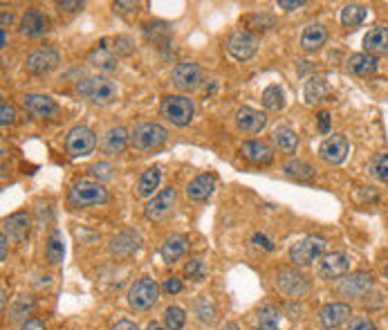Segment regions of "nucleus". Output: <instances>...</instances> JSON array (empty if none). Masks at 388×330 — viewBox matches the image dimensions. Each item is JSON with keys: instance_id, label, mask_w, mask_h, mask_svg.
<instances>
[{"instance_id": "0eeeda50", "label": "nucleus", "mask_w": 388, "mask_h": 330, "mask_svg": "<svg viewBox=\"0 0 388 330\" xmlns=\"http://www.w3.org/2000/svg\"><path fill=\"white\" fill-rule=\"evenodd\" d=\"M96 147V138L90 128L86 126H75L72 131L68 133L66 138V151L70 157H86L90 155Z\"/></svg>"}, {"instance_id": "f257e3e1", "label": "nucleus", "mask_w": 388, "mask_h": 330, "mask_svg": "<svg viewBox=\"0 0 388 330\" xmlns=\"http://www.w3.org/2000/svg\"><path fill=\"white\" fill-rule=\"evenodd\" d=\"M77 92L96 106H106L117 99V86L108 77H88L77 84Z\"/></svg>"}, {"instance_id": "c756f323", "label": "nucleus", "mask_w": 388, "mask_h": 330, "mask_svg": "<svg viewBox=\"0 0 388 330\" xmlns=\"http://www.w3.org/2000/svg\"><path fill=\"white\" fill-rule=\"evenodd\" d=\"M159 187V168H146V171L142 173L140 182H137V196L142 198H148L153 196V191Z\"/></svg>"}, {"instance_id": "423d86ee", "label": "nucleus", "mask_w": 388, "mask_h": 330, "mask_svg": "<svg viewBox=\"0 0 388 330\" xmlns=\"http://www.w3.org/2000/svg\"><path fill=\"white\" fill-rule=\"evenodd\" d=\"M326 249V238L321 236H308L303 240H298L292 247H289V261L294 265H310L312 261H317L319 256Z\"/></svg>"}, {"instance_id": "72a5a7b5", "label": "nucleus", "mask_w": 388, "mask_h": 330, "mask_svg": "<svg viewBox=\"0 0 388 330\" xmlns=\"http://www.w3.org/2000/svg\"><path fill=\"white\" fill-rule=\"evenodd\" d=\"M283 171H285L289 178H296V180L314 178V168L308 162H301V160H292V162H287L285 166H283Z\"/></svg>"}, {"instance_id": "49530a36", "label": "nucleus", "mask_w": 388, "mask_h": 330, "mask_svg": "<svg viewBox=\"0 0 388 330\" xmlns=\"http://www.w3.org/2000/svg\"><path fill=\"white\" fill-rule=\"evenodd\" d=\"M115 12L119 14H124V16H137V12H140V5L137 3H115Z\"/></svg>"}, {"instance_id": "4468645a", "label": "nucleus", "mask_w": 388, "mask_h": 330, "mask_svg": "<svg viewBox=\"0 0 388 330\" xmlns=\"http://www.w3.org/2000/svg\"><path fill=\"white\" fill-rule=\"evenodd\" d=\"M61 56L52 47H43V50H36L27 56V70L31 75H47L59 66Z\"/></svg>"}, {"instance_id": "dca6fc26", "label": "nucleus", "mask_w": 388, "mask_h": 330, "mask_svg": "<svg viewBox=\"0 0 388 330\" xmlns=\"http://www.w3.org/2000/svg\"><path fill=\"white\" fill-rule=\"evenodd\" d=\"M140 247H142V236L133 229H126L119 236H115V240L110 243V252L117 259H131L133 254L140 252Z\"/></svg>"}, {"instance_id": "4c0bfd02", "label": "nucleus", "mask_w": 388, "mask_h": 330, "mask_svg": "<svg viewBox=\"0 0 388 330\" xmlns=\"http://www.w3.org/2000/svg\"><path fill=\"white\" fill-rule=\"evenodd\" d=\"M326 94H328V88L321 79H310V81L305 84V99H308V103L323 101V97Z\"/></svg>"}, {"instance_id": "7c9ffc66", "label": "nucleus", "mask_w": 388, "mask_h": 330, "mask_svg": "<svg viewBox=\"0 0 388 330\" xmlns=\"http://www.w3.org/2000/svg\"><path fill=\"white\" fill-rule=\"evenodd\" d=\"M366 16H368V12L363 5H346L341 10V23H344V27L354 29L366 21Z\"/></svg>"}, {"instance_id": "f8f14e48", "label": "nucleus", "mask_w": 388, "mask_h": 330, "mask_svg": "<svg viewBox=\"0 0 388 330\" xmlns=\"http://www.w3.org/2000/svg\"><path fill=\"white\" fill-rule=\"evenodd\" d=\"M23 106H25L29 115L38 119H52L59 115V103L45 94H25L23 97Z\"/></svg>"}, {"instance_id": "f03ea898", "label": "nucleus", "mask_w": 388, "mask_h": 330, "mask_svg": "<svg viewBox=\"0 0 388 330\" xmlns=\"http://www.w3.org/2000/svg\"><path fill=\"white\" fill-rule=\"evenodd\" d=\"M108 191L101 182H90V180H81L75 187L70 189L68 203L75 209H86V207H96V205H106L108 203Z\"/></svg>"}, {"instance_id": "cd10ccee", "label": "nucleus", "mask_w": 388, "mask_h": 330, "mask_svg": "<svg viewBox=\"0 0 388 330\" xmlns=\"http://www.w3.org/2000/svg\"><path fill=\"white\" fill-rule=\"evenodd\" d=\"M88 63H90L92 68L96 70H103V72H112L117 68V59H115V54H112L106 43H101V45H96L94 50L88 54Z\"/></svg>"}, {"instance_id": "473e14b6", "label": "nucleus", "mask_w": 388, "mask_h": 330, "mask_svg": "<svg viewBox=\"0 0 388 330\" xmlns=\"http://www.w3.org/2000/svg\"><path fill=\"white\" fill-rule=\"evenodd\" d=\"M63 256H66V245H63V234L61 231H52L50 240H47V261L52 265L63 263Z\"/></svg>"}, {"instance_id": "f704fd0d", "label": "nucleus", "mask_w": 388, "mask_h": 330, "mask_svg": "<svg viewBox=\"0 0 388 330\" xmlns=\"http://www.w3.org/2000/svg\"><path fill=\"white\" fill-rule=\"evenodd\" d=\"M368 171L377 182H388V153H377V155L370 160Z\"/></svg>"}, {"instance_id": "603ef678", "label": "nucleus", "mask_w": 388, "mask_h": 330, "mask_svg": "<svg viewBox=\"0 0 388 330\" xmlns=\"http://www.w3.org/2000/svg\"><path fill=\"white\" fill-rule=\"evenodd\" d=\"M21 330H47V328H45V324L40 319H27Z\"/></svg>"}, {"instance_id": "39448f33", "label": "nucleus", "mask_w": 388, "mask_h": 330, "mask_svg": "<svg viewBox=\"0 0 388 330\" xmlns=\"http://www.w3.org/2000/svg\"><path fill=\"white\" fill-rule=\"evenodd\" d=\"M168 140V131L164 126H159L155 122H148V124H142L135 128V133L131 135V142L137 151H153V149H159L161 144Z\"/></svg>"}, {"instance_id": "a878e982", "label": "nucleus", "mask_w": 388, "mask_h": 330, "mask_svg": "<svg viewBox=\"0 0 388 330\" xmlns=\"http://www.w3.org/2000/svg\"><path fill=\"white\" fill-rule=\"evenodd\" d=\"M29 229H31V220L27 214H14L5 220V234H10L18 243L29 236Z\"/></svg>"}, {"instance_id": "a19ab883", "label": "nucleus", "mask_w": 388, "mask_h": 330, "mask_svg": "<svg viewBox=\"0 0 388 330\" xmlns=\"http://www.w3.org/2000/svg\"><path fill=\"white\" fill-rule=\"evenodd\" d=\"M196 312H198V319L202 321V324L211 326L214 321H216V310H214V305L209 303L207 299L198 301V305H196Z\"/></svg>"}, {"instance_id": "8fccbe9b", "label": "nucleus", "mask_w": 388, "mask_h": 330, "mask_svg": "<svg viewBox=\"0 0 388 330\" xmlns=\"http://www.w3.org/2000/svg\"><path fill=\"white\" fill-rule=\"evenodd\" d=\"M319 131H321L323 135L330 133V112H328V110H321V112H319Z\"/></svg>"}, {"instance_id": "7ed1b4c3", "label": "nucleus", "mask_w": 388, "mask_h": 330, "mask_svg": "<svg viewBox=\"0 0 388 330\" xmlns=\"http://www.w3.org/2000/svg\"><path fill=\"white\" fill-rule=\"evenodd\" d=\"M159 112H161V117H166L171 124L184 128V126H189L193 119V101L184 94H168L161 99Z\"/></svg>"}, {"instance_id": "6e6d98bb", "label": "nucleus", "mask_w": 388, "mask_h": 330, "mask_svg": "<svg viewBox=\"0 0 388 330\" xmlns=\"http://www.w3.org/2000/svg\"><path fill=\"white\" fill-rule=\"evenodd\" d=\"M254 240H256V245H263L265 249H268V252H272V249H274V245L270 243V240L265 238V236H261V234H256V236H254Z\"/></svg>"}, {"instance_id": "680f3d73", "label": "nucleus", "mask_w": 388, "mask_h": 330, "mask_svg": "<svg viewBox=\"0 0 388 330\" xmlns=\"http://www.w3.org/2000/svg\"><path fill=\"white\" fill-rule=\"evenodd\" d=\"M222 330H240V328H238V324H233V321H231V324H227Z\"/></svg>"}, {"instance_id": "6ab92c4d", "label": "nucleus", "mask_w": 388, "mask_h": 330, "mask_svg": "<svg viewBox=\"0 0 388 330\" xmlns=\"http://www.w3.org/2000/svg\"><path fill=\"white\" fill-rule=\"evenodd\" d=\"M173 205H175V189L168 187L161 193H157V196L146 205V218H151V220L166 218V216L171 214Z\"/></svg>"}, {"instance_id": "e2e57ef3", "label": "nucleus", "mask_w": 388, "mask_h": 330, "mask_svg": "<svg viewBox=\"0 0 388 330\" xmlns=\"http://www.w3.org/2000/svg\"><path fill=\"white\" fill-rule=\"evenodd\" d=\"M386 277H388V265H386Z\"/></svg>"}, {"instance_id": "9d476101", "label": "nucleus", "mask_w": 388, "mask_h": 330, "mask_svg": "<svg viewBox=\"0 0 388 330\" xmlns=\"http://www.w3.org/2000/svg\"><path fill=\"white\" fill-rule=\"evenodd\" d=\"M173 86L177 90L182 92H189V90H196L202 81V68L198 63H177L173 68Z\"/></svg>"}, {"instance_id": "bb28decb", "label": "nucleus", "mask_w": 388, "mask_h": 330, "mask_svg": "<svg viewBox=\"0 0 388 330\" xmlns=\"http://www.w3.org/2000/svg\"><path fill=\"white\" fill-rule=\"evenodd\" d=\"M187 247H189V240L184 236H180V234H175V236H168L164 240L159 254H161V259H164L166 263H175L177 259H182V256H184Z\"/></svg>"}, {"instance_id": "bf43d9fd", "label": "nucleus", "mask_w": 388, "mask_h": 330, "mask_svg": "<svg viewBox=\"0 0 388 330\" xmlns=\"http://www.w3.org/2000/svg\"><path fill=\"white\" fill-rule=\"evenodd\" d=\"M7 23H12V14L3 12V29H5V25H7Z\"/></svg>"}, {"instance_id": "c03bdc74", "label": "nucleus", "mask_w": 388, "mask_h": 330, "mask_svg": "<svg viewBox=\"0 0 388 330\" xmlns=\"http://www.w3.org/2000/svg\"><path fill=\"white\" fill-rule=\"evenodd\" d=\"M115 50H117V54H121V56H128V54L135 52V45H133V41H131L128 36H117V38H115Z\"/></svg>"}, {"instance_id": "052dcab7", "label": "nucleus", "mask_w": 388, "mask_h": 330, "mask_svg": "<svg viewBox=\"0 0 388 330\" xmlns=\"http://www.w3.org/2000/svg\"><path fill=\"white\" fill-rule=\"evenodd\" d=\"M146 330H166V328H164V326H159V324H148Z\"/></svg>"}, {"instance_id": "5fc2aeb1", "label": "nucleus", "mask_w": 388, "mask_h": 330, "mask_svg": "<svg viewBox=\"0 0 388 330\" xmlns=\"http://www.w3.org/2000/svg\"><path fill=\"white\" fill-rule=\"evenodd\" d=\"M112 330H137V326L133 324V321H128V319H121L117 326H112Z\"/></svg>"}, {"instance_id": "de8ad7c7", "label": "nucleus", "mask_w": 388, "mask_h": 330, "mask_svg": "<svg viewBox=\"0 0 388 330\" xmlns=\"http://www.w3.org/2000/svg\"><path fill=\"white\" fill-rule=\"evenodd\" d=\"M14 119H16L14 106H10V103H3V106H0V122H3V126L14 124Z\"/></svg>"}, {"instance_id": "864d4df0", "label": "nucleus", "mask_w": 388, "mask_h": 330, "mask_svg": "<svg viewBox=\"0 0 388 330\" xmlns=\"http://www.w3.org/2000/svg\"><path fill=\"white\" fill-rule=\"evenodd\" d=\"M81 7H83V3H77V0H66V3H59V10L63 12V10H68V12H77V10H81Z\"/></svg>"}, {"instance_id": "a211bd4d", "label": "nucleus", "mask_w": 388, "mask_h": 330, "mask_svg": "<svg viewBox=\"0 0 388 330\" xmlns=\"http://www.w3.org/2000/svg\"><path fill=\"white\" fill-rule=\"evenodd\" d=\"M352 310L348 303H328L323 305L321 312H319V319H321V326L333 330V328H339L341 324L350 319Z\"/></svg>"}, {"instance_id": "e433bc0d", "label": "nucleus", "mask_w": 388, "mask_h": 330, "mask_svg": "<svg viewBox=\"0 0 388 330\" xmlns=\"http://www.w3.org/2000/svg\"><path fill=\"white\" fill-rule=\"evenodd\" d=\"M164 321H166V328L182 330L184 324H187V315H184V310L177 308V305H168L164 310Z\"/></svg>"}, {"instance_id": "a18cd8bd", "label": "nucleus", "mask_w": 388, "mask_h": 330, "mask_svg": "<svg viewBox=\"0 0 388 330\" xmlns=\"http://www.w3.org/2000/svg\"><path fill=\"white\" fill-rule=\"evenodd\" d=\"M348 330H377V326H375V321H370L368 317H354V319H350Z\"/></svg>"}, {"instance_id": "4be33fe9", "label": "nucleus", "mask_w": 388, "mask_h": 330, "mask_svg": "<svg viewBox=\"0 0 388 330\" xmlns=\"http://www.w3.org/2000/svg\"><path fill=\"white\" fill-rule=\"evenodd\" d=\"M363 50L370 56L386 54L388 52V27L377 25L373 29H368V34L363 36Z\"/></svg>"}, {"instance_id": "58836bf2", "label": "nucleus", "mask_w": 388, "mask_h": 330, "mask_svg": "<svg viewBox=\"0 0 388 330\" xmlns=\"http://www.w3.org/2000/svg\"><path fill=\"white\" fill-rule=\"evenodd\" d=\"M146 36L153 38L155 43H166L173 34L166 23H151V25H146Z\"/></svg>"}, {"instance_id": "79ce46f5", "label": "nucleus", "mask_w": 388, "mask_h": 330, "mask_svg": "<svg viewBox=\"0 0 388 330\" xmlns=\"http://www.w3.org/2000/svg\"><path fill=\"white\" fill-rule=\"evenodd\" d=\"M90 173L99 180H110L112 178V166L108 162H94L90 166Z\"/></svg>"}, {"instance_id": "f3484780", "label": "nucleus", "mask_w": 388, "mask_h": 330, "mask_svg": "<svg viewBox=\"0 0 388 330\" xmlns=\"http://www.w3.org/2000/svg\"><path fill=\"white\" fill-rule=\"evenodd\" d=\"M265 124H268V115L261 110H254L249 106H242L236 112V126L240 128L242 133H249V135H256L261 133Z\"/></svg>"}, {"instance_id": "4d7b16f0", "label": "nucleus", "mask_w": 388, "mask_h": 330, "mask_svg": "<svg viewBox=\"0 0 388 330\" xmlns=\"http://www.w3.org/2000/svg\"><path fill=\"white\" fill-rule=\"evenodd\" d=\"M0 259H7V234L3 231V236H0Z\"/></svg>"}, {"instance_id": "c85d7f7f", "label": "nucleus", "mask_w": 388, "mask_h": 330, "mask_svg": "<svg viewBox=\"0 0 388 330\" xmlns=\"http://www.w3.org/2000/svg\"><path fill=\"white\" fill-rule=\"evenodd\" d=\"M328 41V29L323 25H308L303 29V36H301V47L305 52H314L319 50L321 45H326Z\"/></svg>"}, {"instance_id": "2eb2a0df", "label": "nucleus", "mask_w": 388, "mask_h": 330, "mask_svg": "<svg viewBox=\"0 0 388 330\" xmlns=\"http://www.w3.org/2000/svg\"><path fill=\"white\" fill-rule=\"evenodd\" d=\"M370 288H373V277L368 272H354V275H348L339 283V292L344 296H350V299H359Z\"/></svg>"}, {"instance_id": "1a4fd4ad", "label": "nucleus", "mask_w": 388, "mask_h": 330, "mask_svg": "<svg viewBox=\"0 0 388 330\" xmlns=\"http://www.w3.org/2000/svg\"><path fill=\"white\" fill-rule=\"evenodd\" d=\"M348 270H350V259L344 252L326 254V256H321V261H319V277L321 279H328V281L344 279L348 275Z\"/></svg>"}, {"instance_id": "6e6552de", "label": "nucleus", "mask_w": 388, "mask_h": 330, "mask_svg": "<svg viewBox=\"0 0 388 330\" xmlns=\"http://www.w3.org/2000/svg\"><path fill=\"white\" fill-rule=\"evenodd\" d=\"M227 50H229V54L233 56V59L247 61V59H252V56L256 54V50H258V38L252 34V31L238 29V31H233V34L229 36Z\"/></svg>"}, {"instance_id": "ea45409f", "label": "nucleus", "mask_w": 388, "mask_h": 330, "mask_svg": "<svg viewBox=\"0 0 388 330\" xmlns=\"http://www.w3.org/2000/svg\"><path fill=\"white\" fill-rule=\"evenodd\" d=\"M184 275H187L191 281H200V279H205V277H207V265H205V261H200V259H191L187 265H184Z\"/></svg>"}, {"instance_id": "5701e85b", "label": "nucleus", "mask_w": 388, "mask_h": 330, "mask_svg": "<svg viewBox=\"0 0 388 330\" xmlns=\"http://www.w3.org/2000/svg\"><path fill=\"white\" fill-rule=\"evenodd\" d=\"M346 68H348L350 75L354 77H373L375 70H377V59L370 54H352L348 63H346Z\"/></svg>"}, {"instance_id": "c9c22d12", "label": "nucleus", "mask_w": 388, "mask_h": 330, "mask_svg": "<svg viewBox=\"0 0 388 330\" xmlns=\"http://www.w3.org/2000/svg\"><path fill=\"white\" fill-rule=\"evenodd\" d=\"M263 106L268 110H281L283 106H285V99H283V90L279 86H270L265 88L263 92Z\"/></svg>"}, {"instance_id": "3c124183", "label": "nucleus", "mask_w": 388, "mask_h": 330, "mask_svg": "<svg viewBox=\"0 0 388 330\" xmlns=\"http://www.w3.org/2000/svg\"><path fill=\"white\" fill-rule=\"evenodd\" d=\"M303 5H305V0H279L281 10H287V12L298 10V7H303Z\"/></svg>"}, {"instance_id": "aec40b11", "label": "nucleus", "mask_w": 388, "mask_h": 330, "mask_svg": "<svg viewBox=\"0 0 388 330\" xmlns=\"http://www.w3.org/2000/svg\"><path fill=\"white\" fill-rule=\"evenodd\" d=\"M47 25H50V21H47V16L43 12L29 10L21 21V34L27 36V38H36L40 34H45Z\"/></svg>"}, {"instance_id": "09e8293b", "label": "nucleus", "mask_w": 388, "mask_h": 330, "mask_svg": "<svg viewBox=\"0 0 388 330\" xmlns=\"http://www.w3.org/2000/svg\"><path fill=\"white\" fill-rule=\"evenodd\" d=\"M164 290L168 294H177V292H182V281L180 279H175V277H171L164 283Z\"/></svg>"}, {"instance_id": "13d9d810", "label": "nucleus", "mask_w": 388, "mask_h": 330, "mask_svg": "<svg viewBox=\"0 0 388 330\" xmlns=\"http://www.w3.org/2000/svg\"><path fill=\"white\" fill-rule=\"evenodd\" d=\"M256 330H279V324H270V321H261Z\"/></svg>"}, {"instance_id": "2f4dec72", "label": "nucleus", "mask_w": 388, "mask_h": 330, "mask_svg": "<svg viewBox=\"0 0 388 330\" xmlns=\"http://www.w3.org/2000/svg\"><path fill=\"white\" fill-rule=\"evenodd\" d=\"M274 142L279 144V149H281V151L294 153L296 147H298V135L292 131V128L283 126V128H276V131H274Z\"/></svg>"}, {"instance_id": "b1692460", "label": "nucleus", "mask_w": 388, "mask_h": 330, "mask_svg": "<svg viewBox=\"0 0 388 330\" xmlns=\"http://www.w3.org/2000/svg\"><path fill=\"white\" fill-rule=\"evenodd\" d=\"M214 189H216V178H214L211 173H202V175H198V178L189 184L187 193H189L191 200L202 203V200H207L209 196H211Z\"/></svg>"}, {"instance_id": "393cba45", "label": "nucleus", "mask_w": 388, "mask_h": 330, "mask_svg": "<svg viewBox=\"0 0 388 330\" xmlns=\"http://www.w3.org/2000/svg\"><path fill=\"white\" fill-rule=\"evenodd\" d=\"M126 144H128V131L117 126V128H110V131L103 135L101 149L103 153H108V155H119V153L126 149Z\"/></svg>"}, {"instance_id": "9b49d317", "label": "nucleus", "mask_w": 388, "mask_h": 330, "mask_svg": "<svg viewBox=\"0 0 388 330\" xmlns=\"http://www.w3.org/2000/svg\"><path fill=\"white\" fill-rule=\"evenodd\" d=\"M350 153V144L344 135H333V138L323 140V144L319 147V155L323 162L328 164H341Z\"/></svg>"}, {"instance_id": "ddd939ff", "label": "nucleus", "mask_w": 388, "mask_h": 330, "mask_svg": "<svg viewBox=\"0 0 388 330\" xmlns=\"http://www.w3.org/2000/svg\"><path fill=\"white\" fill-rule=\"evenodd\" d=\"M276 285L285 296H303L310 290L308 279L296 270H281L279 279H276Z\"/></svg>"}, {"instance_id": "412c9836", "label": "nucleus", "mask_w": 388, "mask_h": 330, "mask_svg": "<svg viewBox=\"0 0 388 330\" xmlns=\"http://www.w3.org/2000/svg\"><path fill=\"white\" fill-rule=\"evenodd\" d=\"M240 153H242V157L249 160V162H254V164H270L274 160V153L270 149V144L258 142V140L245 142L240 147Z\"/></svg>"}, {"instance_id": "37998d69", "label": "nucleus", "mask_w": 388, "mask_h": 330, "mask_svg": "<svg viewBox=\"0 0 388 330\" xmlns=\"http://www.w3.org/2000/svg\"><path fill=\"white\" fill-rule=\"evenodd\" d=\"M258 321H270V324H279L281 321V312L279 308H274V305H265L258 312Z\"/></svg>"}, {"instance_id": "20e7f679", "label": "nucleus", "mask_w": 388, "mask_h": 330, "mask_svg": "<svg viewBox=\"0 0 388 330\" xmlns=\"http://www.w3.org/2000/svg\"><path fill=\"white\" fill-rule=\"evenodd\" d=\"M159 299V285L155 283V279L144 277L140 281H135L133 288L128 290V303L135 310H148L157 303Z\"/></svg>"}]
</instances>
